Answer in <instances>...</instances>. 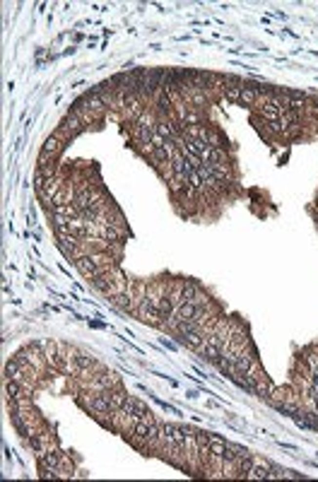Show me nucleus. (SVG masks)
<instances>
[{
	"mask_svg": "<svg viewBox=\"0 0 318 482\" xmlns=\"http://www.w3.org/2000/svg\"><path fill=\"white\" fill-rule=\"evenodd\" d=\"M179 340H181L186 347L198 350L200 345L205 342V335H202V330H188V333H181V335H179Z\"/></svg>",
	"mask_w": 318,
	"mask_h": 482,
	"instance_id": "nucleus-1",
	"label": "nucleus"
},
{
	"mask_svg": "<svg viewBox=\"0 0 318 482\" xmlns=\"http://www.w3.org/2000/svg\"><path fill=\"white\" fill-rule=\"evenodd\" d=\"M65 150V142H60L56 135H51V138H46V142H43V147H41V152H46V155H51V157H56L58 160V155Z\"/></svg>",
	"mask_w": 318,
	"mask_h": 482,
	"instance_id": "nucleus-2",
	"label": "nucleus"
},
{
	"mask_svg": "<svg viewBox=\"0 0 318 482\" xmlns=\"http://www.w3.org/2000/svg\"><path fill=\"white\" fill-rule=\"evenodd\" d=\"M273 388H275V383H273L268 376H263V379L256 381V396H258L260 401H268V396L273 393Z\"/></svg>",
	"mask_w": 318,
	"mask_h": 482,
	"instance_id": "nucleus-3",
	"label": "nucleus"
},
{
	"mask_svg": "<svg viewBox=\"0 0 318 482\" xmlns=\"http://www.w3.org/2000/svg\"><path fill=\"white\" fill-rule=\"evenodd\" d=\"M248 451L241 446V443H232V442H227V446H224V461H234V458H241V456H246Z\"/></svg>",
	"mask_w": 318,
	"mask_h": 482,
	"instance_id": "nucleus-4",
	"label": "nucleus"
},
{
	"mask_svg": "<svg viewBox=\"0 0 318 482\" xmlns=\"http://www.w3.org/2000/svg\"><path fill=\"white\" fill-rule=\"evenodd\" d=\"M56 470H58V478H75V465L70 463V458L65 453L60 456V463H58Z\"/></svg>",
	"mask_w": 318,
	"mask_h": 482,
	"instance_id": "nucleus-5",
	"label": "nucleus"
},
{
	"mask_svg": "<svg viewBox=\"0 0 318 482\" xmlns=\"http://www.w3.org/2000/svg\"><path fill=\"white\" fill-rule=\"evenodd\" d=\"M200 289H202V287H200L196 280H186V284H183V301H193V299L198 297Z\"/></svg>",
	"mask_w": 318,
	"mask_h": 482,
	"instance_id": "nucleus-6",
	"label": "nucleus"
},
{
	"mask_svg": "<svg viewBox=\"0 0 318 482\" xmlns=\"http://www.w3.org/2000/svg\"><path fill=\"white\" fill-rule=\"evenodd\" d=\"M224 446H227V442H224L222 437L210 434V453H212V456H224Z\"/></svg>",
	"mask_w": 318,
	"mask_h": 482,
	"instance_id": "nucleus-7",
	"label": "nucleus"
},
{
	"mask_svg": "<svg viewBox=\"0 0 318 482\" xmlns=\"http://www.w3.org/2000/svg\"><path fill=\"white\" fill-rule=\"evenodd\" d=\"M289 391H292V388H282V386H275V388H273V393L268 396V402H270V405L284 402V401H287V396H289Z\"/></svg>",
	"mask_w": 318,
	"mask_h": 482,
	"instance_id": "nucleus-8",
	"label": "nucleus"
},
{
	"mask_svg": "<svg viewBox=\"0 0 318 482\" xmlns=\"http://www.w3.org/2000/svg\"><path fill=\"white\" fill-rule=\"evenodd\" d=\"M301 130H304V120H301V123L289 125V128L282 133V138H284V140H294V138H299V135H301Z\"/></svg>",
	"mask_w": 318,
	"mask_h": 482,
	"instance_id": "nucleus-9",
	"label": "nucleus"
},
{
	"mask_svg": "<svg viewBox=\"0 0 318 482\" xmlns=\"http://www.w3.org/2000/svg\"><path fill=\"white\" fill-rule=\"evenodd\" d=\"M222 97L224 99H229V101H241V87H224L222 89Z\"/></svg>",
	"mask_w": 318,
	"mask_h": 482,
	"instance_id": "nucleus-10",
	"label": "nucleus"
},
{
	"mask_svg": "<svg viewBox=\"0 0 318 482\" xmlns=\"http://www.w3.org/2000/svg\"><path fill=\"white\" fill-rule=\"evenodd\" d=\"M145 412H150V407L140 401V398H135V415H145Z\"/></svg>",
	"mask_w": 318,
	"mask_h": 482,
	"instance_id": "nucleus-11",
	"label": "nucleus"
}]
</instances>
